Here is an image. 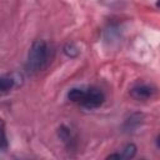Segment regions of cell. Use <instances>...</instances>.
<instances>
[{
    "mask_svg": "<svg viewBox=\"0 0 160 160\" xmlns=\"http://www.w3.org/2000/svg\"><path fill=\"white\" fill-rule=\"evenodd\" d=\"M135 152H136V146H135L134 144H128V145L122 149V151H121V152H119V154H111L109 158L130 159V158H132V156L135 155Z\"/></svg>",
    "mask_w": 160,
    "mask_h": 160,
    "instance_id": "cell-5",
    "label": "cell"
},
{
    "mask_svg": "<svg viewBox=\"0 0 160 160\" xmlns=\"http://www.w3.org/2000/svg\"><path fill=\"white\" fill-rule=\"evenodd\" d=\"M51 59V50L44 40H36L32 42L28 59H26V70L29 74H36L44 70Z\"/></svg>",
    "mask_w": 160,
    "mask_h": 160,
    "instance_id": "cell-1",
    "label": "cell"
},
{
    "mask_svg": "<svg viewBox=\"0 0 160 160\" xmlns=\"http://www.w3.org/2000/svg\"><path fill=\"white\" fill-rule=\"evenodd\" d=\"M6 145H8V141H6V134H5V125L0 119V150L5 149Z\"/></svg>",
    "mask_w": 160,
    "mask_h": 160,
    "instance_id": "cell-6",
    "label": "cell"
},
{
    "mask_svg": "<svg viewBox=\"0 0 160 160\" xmlns=\"http://www.w3.org/2000/svg\"><path fill=\"white\" fill-rule=\"evenodd\" d=\"M130 94L136 100H149L154 96L155 89L146 84H139L130 90Z\"/></svg>",
    "mask_w": 160,
    "mask_h": 160,
    "instance_id": "cell-3",
    "label": "cell"
},
{
    "mask_svg": "<svg viewBox=\"0 0 160 160\" xmlns=\"http://www.w3.org/2000/svg\"><path fill=\"white\" fill-rule=\"evenodd\" d=\"M64 52H65L68 56H70V58H75V56H78V54H79V49H78L74 44H68V45L64 48Z\"/></svg>",
    "mask_w": 160,
    "mask_h": 160,
    "instance_id": "cell-7",
    "label": "cell"
},
{
    "mask_svg": "<svg viewBox=\"0 0 160 160\" xmlns=\"http://www.w3.org/2000/svg\"><path fill=\"white\" fill-rule=\"evenodd\" d=\"M105 100V95L104 92L98 89V88H84V91H82V96L79 101V104L85 108V109H96L99 108L100 105H102Z\"/></svg>",
    "mask_w": 160,
    "mask_h": 160,
    "instance_id": "cell-2",
    "label": "cell"
},
{
    "mask_svg": "<svg viewBox=\"0 0 160 160\" xmlns=\"http://www.w3.org/2000/svg\"><path fill=\"white\" fill-rule=\"evenodd\" d=\"M16 85V79L14 78V75L10 74H5V75H0V96L9 94Z\"/></svg>",
    "mask_w": 160,
    "mask_h": 160,
    "instance_id": "cell-4",
    "label": "cell"
}]
</instances>
